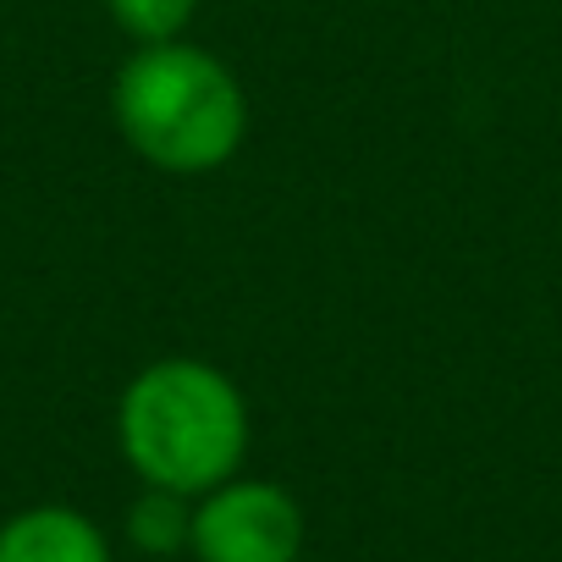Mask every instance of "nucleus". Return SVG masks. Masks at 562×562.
Masks as SVG:
<instances>
[{
  "label": "nucleus",
  "instance_id": "f257e3e1",
  "mask_svg": "<svg viewBox=\"0 0 562 562\" xmlns=\"http://www.w3.org/2000/svg\"><path fill=\"white\" fill-rule=\"evenodd\" d=\"M116 441L144 485L204 496L248 458V403L226 370L204 359H160L127 381Z\"/></svg>",
  "mask_w": 562,
  "mask_h": 562
},
{
  "label": "nucleus",
  "instance_id": "f03ea898",
  "mask_svg": "<svg viewBox=\"0 0 562 562\" xmlns=\"http://www.w3.org/2000/svg\"><path fill=\"white\" fill-rule=\"evenodd\" d=\"M111 116L149 166L199 177L237 155L248 133V94L210 50L188 40H160L138 45L122 61L111 83Z\"/></svg>",
  "mask_w": 562,
  "mask_h": 562
},
{
  "label": "nucleus",
  "instance_id": "7ed1b4c3",
  "mask_svg": "<svg viewBox=\"0 0 562 562\" xmlns=\"http://www.w3.org/2000/svg\"><path fill=\"white\" fill-rule=\"evenodd\" d=\"M193 562H299L304 507L276 480H221L193 496Z\"/></svg>",
  "mask_w": 562,
  "mask_h": 562
},
{
  "label": "nucleus",
  "instance_id": "20e7f679",
  "mask_svg": "<svg viewBox=\"0 0 562 562\" xmlns=\"http://www.w3.org/2000/svg\"><path fill=\"white\" fill-rule=\"evenodd\" d=\"M0 562H111V540L78 507H29L0 524Z\"/></svg>",
  "mask_w": 562,
  "mask_h": 562
},
{
  "label": "nucleus",
  "instance_id": "39448f33",
  "mask_svg": "<svg viewBox=\"0 0 562 562\" xmlns=\"http://www.w3.org/2000/svg\"><path fill=\"white\" fill-rule=\"evenodd\" d=\"M127 540L144 557H177L193 540V496L166 491V485H144V496L127 513Z\"/></svg>",
  "mask_w": 562,
  "mask_h": 562
},
{
  "label": "nucleus",
  "instance_id": "423d86ee",
  "mask_svg": "<svg viewBox=\"0 0 562 562\" xmlns=\"http://www.w3.org/2000/svg\"><path fill=\"white\" fill-rule=\"evenodd\" d=\"M105 12L127 40L160 45V40H182V29L199 12V0H105Z\"/></svg>",
  "mask_w": 562,
  "mask_h": 562
}]
</instances>
